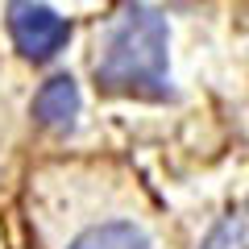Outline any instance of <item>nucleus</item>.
<instances>
[{"mask_svg":"<svg viewBox=\"0 0 249 249\" xmlns=\"http://www.w3.org/2000/svg\"><path fill=\"white\" fill-rule=\"evenodd\" d=\"M96 83L124 96H166V21L145 4H124L96 46Z\"/></svg>","mask_w":249,"mask_h":249,"instance_id":"obj_1","label":"nucleus"},{"mask_svg":"<svg viewBox=\"0 0 249 249\" xmlns=\"http://www.w3.org/2000/svg\"><path fill=\"white\" fill-rule=\"evenodd\" d=\"M9 34H13V46L21 50V58L50 62L54 54L67 46L71 25H67L54 9L37 4V0H13L9 4Z\"/></svg>","mask_w":249,"mask_h":249,"instance_id":"obj_2","label":"nucleus"},{"mask_svg":"<svg viewBox=\"0 0 249 249\" xmlns=\"http://www.w3.org/2000/svg\"><path fill=\"white\" fill-rule=\"evenodd\" d=\"M34 116L37 124L54 129V133H67L79 116V88H75L71 75H54L50 83H42V91L34 96Z\"/></svg>","mask_w":249,"mask_h":249,"instance_id":"obj_3","label":"nucleus"},{"mask_svg":"<svg viewBox=\"0 0 249 249\" xmlns=\"http://www.w3.org/2000/svg\"><path fill=\"white\" fill-rule=\"evenodd\" d=\"M71 249H150V241H145L142 229H133L124 220H112V224H96V229L79 232L71 241Z\"/></svg>","mask_w":249,"mask_h":249,"instance_id":"obj_4","label":"nucleus"},{"mask_svg":"<svg viewBox=\"0 0 249 249\" xmlns=\"http://www.w3.org/2000/svg\"><path fill=\"white\" fill-rule=\"evenodd\" d=\"M229 241H232V224H220V229L212 232V241H208L204 249H229Z\"/></svg>","mask_w":249,"mask_h":249,"instance_id":"obj_5","label":"nucleus"}]
</instances>
